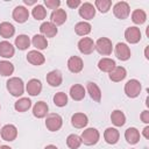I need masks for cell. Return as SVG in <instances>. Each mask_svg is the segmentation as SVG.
<instances>
[{
	"label": "cell",
	"mask_w": 149,
	"mask_h": 149,
	"mask_svg": "<svg viewBox=\"0 0 149 149\" xmlns=\"http://www.w3.org/2000/svg\"><path fill=\"white\" fill-rule=\"evenodd\" d=\"M115 56L120 59V61H127L130 58V49L126 43L119 42L115 45Z\"/></svg>",
	"instance_id": "12"
},
{
	"label": "cell",
	"mask_w": 149,
	"mask_h": 149,
	"mask_svg": "<svg viewBox=\"0 0 149 149\" xmlns=\"http://www.w3.org/2000/svg\"><path fill=\"white\" fill-rule=\"evenodd\" d=\"M66 144L70 149H78L81 144V139L76 134H70L66 137Z\"/></svg>",
	"instance_id": "36"
},
{
	"label": "cell",
	"mask_w": 149,
	"mask_h": 149,
	"mask_svg": "<svg viewBox=\"0 0 149 149\" xmlns=\"http://www.w3.org/2000/svg\"><path fill=\"white\" fill-rule=\"evenodd\" d=\"M113 14L120 19V20H125L129 16L130 14V8H129V5L126 2V1H119L114 5L113 7Z\"/></svg>",
	"instance_id": "6"
},
{
	"label": "cell",
	"mask_w": 149,
	"mask_h": 149,
	"mask_svg": "<svg viewBox=\"0 0 149 149\" xmlns=\"http://www.w3.org/2000/svg\"><path fill=\"white\" fill-rule=\"evenodd\" d=\"M0 146H1V144H0Z\"/></svg>",
	"instance_id": "48"
},
{
	"label": "cell",
	"mask_w": 149,
	"mask_h": 149,
	"mask_svg": "<svg viewBox=\"0 0 149 149\" xmlns=\"http://www.w3.org/2000/svg\"><path fill=\"white\" fill-rule=\"evenodd\" d=\"M44 149H58L56 146H54V144H49V146H47Z\"/></svg>",
	"instance_id": "45"
},
{
	"label": "cell",
	"mask_w": 149,
	"mask_h": 149,
	"mask_svg": "<svg viewBox=\"0 0 149 149\" xmlns=\"http://www.w3.org/2000/svg\"><path fill=\"white\" fill-rule=\"evenodd\" d=\"M112 1L111 0H95V7L100 13H107L111 9Z\"/></svg>",
	"instance_id": "39"
},
{
	"label": "cell",
	"mask_w": 149,
	"mask_h": 149,
	"mask_svg": "<svg viewBox=\"0 0 149 149\" xmlns=\"http://www.w3.org/2000/svg\"><path fill=\"white\" fill-rule=\"evenodd\" d=\"M84 68V63L83 59L78 56H71L68 59V69L72 72V73H79Z\"/></svg>",
	"instance_id": "13"
},
{
	"label": "cell",
	"mask_w": 149,
	"mask_h": 149,
	"mask_svg": "<svg viewBox=\"0 0 149 149\" xmlns=\"http://www.w3.org/2000/svg\"><path fill=\"white\" fill-rule=\"evenodd\" d=\"M70 97L76 100V101H80L85 98V88L83 85L80 84H74L70 87Z\"/></svg>",
	"instance_id": "23"
},
{
	"label": "cell",
	"mask_w": 149,
	"mask_h": 149,
	"mask_svg": "<svg viewBox=\"0 0 149 149\" xmlns=\"http://www.w3.org/2000/svg\"><path fill=\"white\" fill-rule=\"evenodd\" d=\"M15 34V28L9 22H1L0 23V35L3 38H9Z\"/></svg>",
	"instance_id": "29"
},
{
	"label": "cell",
	"mask_w": 149,
	"mask_h": 149,
	"mask_svg": "<svg viewBox=\"0 0 149 149\" xmlns=\"http://www.w3.org/2000/svg\"><path fill=\"white\" fill-rule=\"evenodd\" d=\"M0 134H1V139L5 140V141H14L17 136V129L14 125H5L1 130H0Z\"/></svg>",
	"instance_id": "8"
},
{
	"label": "cell",
	"mask_w": 149,
	"mask_h": 149,
	"mask_svg": "<svg viewBox=\"0 0 149 149\" xmlns=\"http://www.w3.org/2000/svg\"><path fill=\"white\" fill-rule=\"evenodd\" d=\"M23 2L29 6V5H35L36 3V0H23Z\"/></svg>",
	"instance_id": "44"
},
{
	"label": "cell",
	"mask_w": 149,
	"mask_h": 149,
	"mask_svg": "<svg viewBox=\"0 0 149 149\" xmlns=\"http://www.w3.org/2000/svg\"><path fill=\"white\" fill-rule=\"evenodd\" d=\"M141 120L144 123H149V111L146 109V111H143L141 113Z\"/></svg>",
	"instance_id": "42"
},
{
	"label": "cell",
	"mask_w": 149,
	"mask_h": 149,
	"mask_svg": "<svg viewBox=\"0 0 149 149\" xmlns=\"http://www.w3.org/2000/svg\"><path fill=\"white\" fill-rule=\"evenodd\" d=\"M13 19L17 23H24L29 17V12L24 6H16L13 10Z\"/></svg>",
	"instance_id": "9"
},
{
	"label": "cell",
	"mask_w": 149,
	"mask_h": 149,
	"mask_svg": "<svg viewBox=\"0 0 149 149\" xmlns=\"http://www.w3.org/2000/svg\"><path fill=\"white\" fill-rule=\"evenodd\" d=\"M79 15L85 20H91L95 15V7L90 2H84L79 7Z\"/></svg>",
	"instance_id": "11"
},
{
	"label": "cell",
	"mask_w": 149,
	"mask_h": 149,
	"mask_svg": "<svg viewBox=\"0 0 149 149\" xmlns=\"http://www.w3.org/2000/svg\"><path fill=\"white\" fill-rule=\"evenodd\" d=\"M26 90H27L28 94L31 95V97L38 95V94L41 93V91H42V83H41L38 79L33 78V79H30V80L27 83Z\"/></svg>",
	"instance_id": "14"
},
{
	"label": "cell",
	"mask_w": 149,
	"mask_h": 149,
	"mask_svg": "<svg viewBox=\"0 0 149 149\" xmlns=\"http://www.w3.org/2000/svg\"><path fill=\"white\" fill-rule=\"evenodd\" d=\"M62 81H63V76L59 70H52L47 74V83L52 87L59 86Z\"/></svg>",
	"instance_id": "15"
},
{
	"label": "cell",
	"mask_w": 149,
	"mask_h": 149,
	"mask_svg": "<svg viewBox=\"0 0 149 149\" xmlns=\"http://www.w3.org/2000/svg\"><path fill=\"white\" fill-rule=\"evenodd\" d=\"M48 111H49V107H48L47 102L37 101L33 107V115L37 119H42L48 115Z\"/></svg>",
	"instance_id": "16"
},
{
	"label": "cell",
	"mask_w": 149,
	"mask_h": 149,
	"mask_svg": "<svg viewBox=\"0 0 149 149\" xmlns=\"http://www.w3.org/2000/svg\"><path fill=\"white\" fill-rule=\"evenodd\" d=\"M54 104L58 107H64L68 104V95L64 92H57L54 95Z\"/></svg>",
	"instance_id": "38"
},
{
	"label": "cell",
	"mask_w": 149,
	"mask_h": 149,
	"mask_svg": "<svg viewBox=\"0 0 149 149\" xmlns=\"http://www.w3.org/2000/svg\"><path fill=\"white\" fill-rule=\"evenodd\" d=\"M71 123L74 128H84L88 123L87 115L84 113H74L71 118Z\"/></svg>",
	"instance_id": "20"
},
{
	"label": "cell",
	"mask_w": 149,
	"mask_h": 149,
	"mask_svg": "<svg viewBox=\"0 0 149 149\" xmlns=\"http://www.w3.org/2000/svg\"><path fill=\"white\" fill-rule=\"evenodd\" d=\"M119 137H120V133L116 128L108 127L104 132V139L108 144H115L119 141Z\"/></svg>",
	"instance_id": "21"
},
{
	"label": "cell",
	"mask_w": 149,
	"mask_h": 149,
	"mask_svg": "<svg viewBox=\"0 0 149 149\" xmlns=\"http://www.w3.org/2000/svg\"><path fill=\"white\" fill-rule=\"evenodd\" d=\"M7 91L13 95V97H21L24 92V84L21 78L19 77H12L7 80L6 83Z\"/></svg>",
	"instance_id": "1"
},
{
	"label": "cell",
	"mask_w": 149,
	"mask_h": 149,
	"mask_svg": "<svg viewBox=\"0 0 149 149\" xmlns=\"http://www.w3.org/2000/svg\"><path fill=\"white\" fill-rule=\"evenodd\" d=\"M127 76V71L123 66H115L111 72H109V79L112 81L119 83L121 80H123Z\"/></svg>",
	"instance_id": "24"
},
{
	"label": "cell",
	"mask_w": 149,
	"mask_h": 149,
	"mask_svg": "<svg viewBox=\"0 0 149 149\" xmlns=\"http://www.w3.org/2000/svg\"><path fill=\"white\" fill-rule=\"evenodd\" d=\"M14 72V65L8 61H0V74L3 77H9Z\"/></svg>",
	"instance_id": "33"
},
{
	"label": "cell",
	"mask_w": 149,
	"mask_h": 149,
	"mask_svg": "<svg viewBox=\"0 0 149 149\" xmlns=\"http://www.w3.org/2000/svg\"><path fill=\"white\" fill-rule=\"evenodd\" d=\"M115 66H116L115 61L112 59V58L105 57V58H101V59L98 62V68H99V70L102 71V72H108V73H109Z\"/></svg>",
	"instance_id": "26"
},
{
	"label": "cell",
	"mask_w": 149,
	"mask_h": 149,
	"mask_svg": "<svg viewBox=\"0 0 149 149\" xmlns=\"http://www.w3.org/2000/svg\"><path fill=\"white\" fill-rule=\"evenodd\" d=\"M80 139H81V143L86 146H93L98 143L100 139V133L95 128H87L81 133Z\"/></svg>",
	"instance_id": "2"
},
{
	"label": "cell",
	"mask_w": 149,
	"mask_h": 149,
	"mask_svg": "<svg viewBox=\"0 0 149 149\" xmlns=\"http://www.w3.org/2000/svg\"><path fill=\"white\" fill-rule=\"evenodd\" d=\"M30 45V40L27 35L21 34L15 38V47L20 50H26L28 49V47Z\"/></svg>",
	"instance_id": "34"
},
{
	"label": "cell",
	"mask_w": 149,
	"mask_h": 149,
	"mask_svg": "<svg viewBox=\"0 0 149 149\" xmlns=\"http://www.w3.org/2000/svg\"><path fill=\"white\" fill-rule=\"evenodd\" d=\"M78 49L84 55H90L94 50V42L90 37H83L78 42Z\"/></svg>",
	"instance_id": "10"
},
{
	"label": "cell",
	"mask_w": 149,
	"mask_h": 149,
	"mask_svg": "<svg viewBox=\"0 0 149 149\" xmlns=\"http://www.w3.org/2000/svg\"><path fill=\"white\" fill-rule=\"evenodd\" d=\"M141 83L137 79H129L125 85V93L128 98H136L141 93Z\"/></svg>",
	"instance_id": "5"
},
{
	"label": "cell",
	"mask_w": 149,
	"mask_h": 149,
	"mask_svg": "<svg viewBox=\"0 0 149 149\" xmlns=\"http://www.w3.org/2000/svg\"><path fill=\"white\" fill-rule=\"evenodd\" d=\"M143 136L146 137V139H149V126H147V127H144L143 128Z\"/></svg>",
	"instance_id": "43"
},
{
	"label": "cell",
	"mask_w": 149,
	"mask_h": 149,
	"mask_svg": "<svg viewBox=\"0 0 149 149\" xmlns=\"http://www.w3.org/2000/svg\"><path fill=\"white\" fill-rule=\"evenodd\" d=\"M44 5H45L48 8L55 10V9H57V8L59 7L61 1H59V0H44Z\"/></svg>",
	"instance_id": "40"
},
{
	"label": "cell",
	"mask_w": 149,
	"mask_h": 149,
	"mask_svg": "<svg viewBox=\"0 0 149 149\" xmlns=\"http://www.w3.org/2000/svg\"><path fill=\"white\" fill-rule=\"evenodd\" d=\"M111 120H112V123L114 126L122 127L126 123V115L123 114V112H121L119 109H115L111 114Z\"/></svg>",
	"instance_id": "28"
},
{
	"label": "cell",
	"mask_w": 149,
	"mask_h": 149,
	"mask_svg": "<svg viewBox=\"0 0 149 149\" xmlns=\"http://www.w3.org/2000/svg\"><path fill=\"white\" fill-rule=\"evenodd\" d=\"M0 149H12L9 146H0Z\"/></svg>",
	"instance_id": "46"
},
{
	"label": "cell",
	"mask_w": 149,
	"mask_h": 149,
	"mask_svg": "<svg viewBox=\"0 0 149 149\" xmlns=\"http://www.w3.org/2000/svg\"><path fill=\"white\" fill-rule=\"evenodd\" d=\"M31 14L35 20H43L47 16V9L42 5H36V6H34Z\"/></svg>",
	"instance_id": "37"
},
{
	"label": "cell",
	"mask_w": 149,
	"mask_h": 149,
	"mask_svg": "<svg viewBox=\"0 0 149 149\" xmlns=\"http://www.w3.org/2000/svg\"><path fill=\"white\" fill-rule=\"evenodd\" d=\"M40 31H41V35H43L44 37H54L56 36L58 29L51 22H43L40 26Z\"/></svg>",
	"instance_id": "18"
},
{
	"label": "cell",
	"mask_w": 149,
	"mask_h": 149,
	"mask_svg": "<svg viewBox=\"0 0 149 149\" xmlns=\"http://www.w3.org/2000/svg\"><path fill=\"white\" fill-rule=\"evenodd\" d=\"M91 24L88 22H85V21H81V22H78L76 26H74V31L77 35L79 36H86L87 34L91 33Z\"/></svg>",
	"instance_id": "31"
},
{
	"label": "cell",
	"mask_w": 149,
	"mask_h": 149,
	"mask_svg": "<svg viewBox=\"0 0 149 149\" xmlns=\"http://www.w3.org/2000/svg\"><path fill=\"white\" fill-rule=\"evenodd\" d=\"M63 125V119L57 113H49L45 119V127L50 132H57Z\"/></svg>",
	"instance_id": "4"
},
{
	"label": "cell",
	"mask_w": 149,
	"mask_h": 149,
	"mask_svg": "<svg viewBox=\"0 0 149 149\" xmlns=\"http://www.w3.org/2000/svg\"><path fill=\"white\" fill-rule=\"evenodd\" d=\"M66 13L64 9H61V8H57L55 10H52L51 15H50V20H51V23H54L56 27L57 26H61L63 24L65 21H66Z\"/></svg>",
	"instance_id": "17"
},
{
	"label": "cell",
	"mask_w": 149,
	"mask_h": 149,
	"mask_svg": "<svg viewBox=\"0 0 149 149\" xmlns=\"http://www.w3.org/2000/svg\"><path fill=\"white\" fill-rule=\"evenodd\" d=\"M86 88H87V92H88L90 97L95 102H100V100H101V91H100L99 86L93 81H88L87 85H86Z\"/></svg>",
	"instance_id": "25"
},
{
	"label": "cell",
	"mask_w": 149,
	"mask_h": 149,
	"mask_svg": "<svg viewBox=\"0 0 149 149\" xmlns=\"http://www.w3.org/2000/svg\"><path fill=\"white\" fill-rule=\"evenodd\" d=\"M125 38L128 43L135 44L141 41V31L137 27H128L125 30Z\"/></svg>",
	"instance_id": "7"
},
{
	"label": "cell",
	"mask_w": 149,
	"mask_h": 149,
	"mask_svg": "<svg viewBox=\"0 0 149 149\" xmlns=\"http://www.w3.org/2000/svg\"><path fill=\"white\" fill-rule=\"evenodd\" d=\"M147 20V14L143 9H135L132 13V21L135 24H142Z\"/></svg>",
	"instance_id": "35"
},
{
	"label": "cell",
	"mask_w": 149,
	"mask_h": 149,
	"mask_svg": "<svg viewBox=\"0 0 149 149\" xmlns=\"http://www.w3.org/2000/svg\"><path fill=\"white\" fill-rule=\"evenodd\" d=\"M125 139L129 144H136L140 141V132L135 127H129L125 132Z\"/></svg>",
	"instance_id": "27"
},
{
	"label": "cell",
	"mask_w": 149,
	"mask_h": 149,
	"mask_svg": "<svg viewBox=\"0 0 149 149\" xmlns=\"http://www.w3.org/2000/svg\"><path fill=\"white\" fill-rule=\"evenodd\" d=\"M144 55H146V58L149 59V56H148V47L146 48V51H144Z\"/></svg>",
	"instance_id": "47"
},
{
	"label": "cell",
	"mask_w": 149,
	"mask_h": 149,
	"mask_svg": "<svg viewBox=\"0 0 149 149\" xmlns=\"http://www.w3.org/2000/svg\"><path fill=\"white\" fill-rule=\"evenodd\" d=\"M31 43H33V45H34L37 50H44V49H47V47H48V41H47V38H45L43 35H41V34L34 35V36H33V40H31Z\"/></svg>",
	"instance_id": "30"
},
{
	"label": "cell",
	"mask_w": 149,
	"mask_h": 149,
	"mask_svg": "<svg viewBox=\"0 0 149 149\" xmlns=\"http://www.w3.org/2000/svg\"><path fill=\"white\" fill-rule=\"evenodd\" d=\"M15 54V49L8 41H1L0 42V56L3 58H12Z\"/></svg>",
	"instance_id": "22"
},
{
	"label": "cell",
	"mask_w": 149,
	"mask_h": 149,
	"mask_svg": "<svg viewBox=\"0 0 149 149\" xmlns=\"http://www.w3.org/2000/svg\"><path fill=\"white\" fill-rule=\"evenodd\" d=\"M27 61L33 65H42L45 62V57L37 50H30L27 54Z\"/></svg>",
	"instance_id": "19"
},
{
	"label": "cell",
	"mask_w": 149,
	"mask_h": 149,
	"mask_svg": "<svg viewBox=\"0 0 149 149\" xmlns=\"http://www.w3.org/2000/svg\"><path fill=\"white\" fill-rule=\"evenodd\" d=\"M66 5H68L70 8H76V7L80 6L81 2H80V0H68V1H66Z\"/></svg>",
	"instance_id": "41"
},
{
	"label": "cell",
	"mask_w": 149,
	"mask_h": 149,
	"mask_svg": "<svg viewBox=\"0 0 149 149\" xmlns=\"http://www.w3.org/2000/svg\"><path fill=\"white\" fill-rule=\"evenodd\" d=\"M94 49L102 56H108L112 54L113 50V44L112 41L107 37H100L95 43H94Z\"/></svg>",
	"instance_id": "3"
},
{
	"label": "cell",
	"mask_w": 149,
	"mask_h": 149,
	"mask_svg": "<svg viewBox=\"0 0 149 149\" xmlns=\"http://www.w3.org/2000/svg\"><path fill=\"white\" fill-rule=\"evenodd\" d=\"M30 107H31V101H30V99H28V98H20V99H19L17 101H15V104H14V108H15L17 112H21V113L28 111Z\"/></svg>",
	"instance_id": "32"
}]
</instances>
